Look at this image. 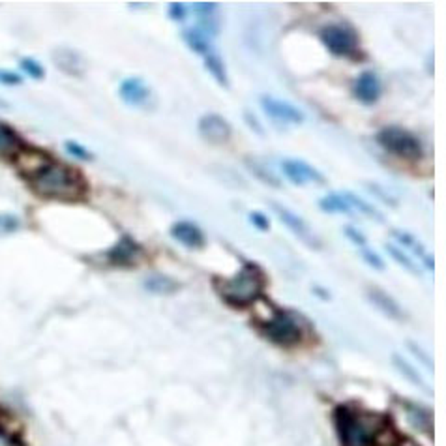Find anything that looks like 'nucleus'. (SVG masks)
Segmentation results:
<instances>
[{
	"instance_id": "obj_1",
	"label": "nucleus",
	"mask_w": 446,
	"mask_h": 446,
	"mask_svg": "<svg viewBox=\"0 0 446 446\" xmlns=\"http://www.w3.org/2000/svg\"><path fill=\"white\" fill-rule=\"evenodd\" d=\"M28 182L36 196L55 201H79L89 191L87 180L77 169L53 160L32 174Z\"/></svg>"
},
{
	"instance_id": "obj_2",
	"label": "nucleus",
	"mask_w": 446,
	"mask_h": 446,
	"mask_svg": "<svg viewBox=\"0 0 446 446\" xmlns=\"http://www.w3.org/2000/svg\"><path fill=\"white\" fill-rule=\"evenodd\" d=\"M334 428L340 446H375L385 430V416L341 403L334 409Z\"/></svg>"
},
{
	"instance_id": "obj_3",
	"label": "nucleus",
	"mask_w": 446,
	"mask_h": 446,
	"mask_svg": "<svg viewBox=\"0 0 446 446\" xmlns=\"http://www.w3.org/2000/svg\"><path fill=\"white\" fill-rule=\"evenodd\" d=\"M267 276L255 262H246L231 278H214V289L223 302L234 307H248L262 296Z\"/></svg>"
},
{
	"instance_id": "obj_4",
	"label": "nucleus",
	"mask_w": 446,
	"mask_h": 446,
	"mask_svg": "<svg viewBox=\"0 0 446 446\" xmlns=\"http://www.w3.org/2000/svg\"><path fill=\"white\" fill-rule=\"evenodd\" d=\"M375 139L381 145V148L390 152L392 156L402 158L407 162H419L424 158L422 141L402 126H385L377 132Z\"/></svg>"
},
{
	"instance_id": "obj_5",
	"label": "nucleus",
	"mask_w": 446,
	"mask_h": 446,
	"mask_svg": "<svg viewBox=\"0 0 446 446\" xmlns=\"http://www.w3.org/2000/svg\"><path fill=\"white\" fill-rule=\"evenodd\" d=\"M262 334L279 347H296L304 340V326L293 312L274 310L272 317L262 323Z\"/></svg>"
},
{
	"instance_id": "obj_6",
	"label": "nucleus",
	"mask_w": 446,
	"mask_h": 446,
	"mask_svg": "<svg viewBox=\"0 0 446 446\" xmlns=\"http://www.w3.org/2000/svg\"><path fill=\"white\" fill-rule=\"evenodd\" d=\"M319 39L330 55L341 56V58H352V56L362 55L360 53V38L351 25H340V23L324 25L319 30Z\"/></svg>"
},
{
	"instance_id": "obj_7",
	"label": "nucleus",
	"mask_w": 446,
	"mask_h": 446,
	"mask_svg": "<svg viewBox=\"0 0 446 446\" xmlns=\"http://www.w3.org/2000/svg\"><path fill=\"white\" fill-rule=\"evenodd\" d=\"M106 257L113 267L134 268L143 259V246L134 236L122 234L117 240V244L106 251Z\"/></svg>"
},
{
	"instance_id": "obj_8",
	"label": "nucleus",
	"mask_w": 446,
	"mask_h": 446,
	"mask_svg": "<svg viewBox=\"0 0 446 446\" xmlns=\"http://www.w3.org/2000/svg\"><path fill=\"white\" fill-rule=\"evenodd\" d=\"M270 207H272L274 212L278 214L279 222L283 223L291 233H295V236H298L304 244L310 246L312 250H319V248H321V242H319L317 234L313 233V229L307 225L306 219H302L298 214H295L293 210H289V208H285L283 205H279V203H270Z\"/></svg>"
},
{
	"instance_id": "obj_9",
	"label": "nucleus",
	"mask_w": 446,
	"mask_h": 446,
	"mask_svg": "<svg viewBox=\"0 0 446 446\" xmlns=\"http://www.w3.org/2000/svg\"><path fill=\"white\" fill-rule=\"evenodd\" d=\"M281 173L296 186L324 184V174L313 167L312 163L298 160V158H287L281 160Z\"/></svg>"
},
{
	"instance_id": "obj_10",
	"label": "nucleus",
	"mask_w": 446,
	"mask_h": 446,
	"mask_svg": "<svg viewBox=\"0 0 446 446\" xmlns=\"http://www.w3.org/2000/svg\"><path fill=\"white\" fill-rule=\"evenodd\" d=\"M197 128H199V135L210 145H225L231 141V135H233L231 124L218 113L203 115L197 122Z\"/></svg>"
},
{
	"instance_id": "obj_11",
	"label": "nucleus",
	"mask_w": 446,
	"mask_h": 446,
	"mask_svg": "<svg viewBox=\"0 0 446 446\" xmlns=\"http://www.w3.org/2000/svg\"><path fill=\"white\" fill-rule=\"evenodd\" d=\"M259 101H261L262 111L267 113L272 120H278V122L283 124H302L306 120V115L298 107L289 103V101L279 100V98H274V96L268 94L261 96Z\"/></svg>"
},
{
	"instance_id": "obj_12",
	"label": "nucleus",
	"mask_w": 446,
	"mask_h": 446,
	"mask_svg": "<svg viewBox=\"0 0 446 446\" xmlns=\"http://www.w3.org/2000/svg\"><path fill=\"white\" fill-rule=\"evenodd\" d=\"M118 96L124 103L134 107H145L152 101L151 87L146 84L145 79L137 77V75L124 79L118 87Z\"/></svg>"
},
{
	"instance_id": "obj_13",
	"label": "nucleus",
	"mask_w": 446,
	"mask_h": 446,
	"mask_svg": "<svg viewBox=\"0 0 446 446\" xmlns=\"http://www.w3.org/2000/svg\"><path fill=\"white\" fill-rule=\"evenodd\" d=\"M169 233L179 244L190 248V250H201L207 244V236L203 233V229L193 222H188V219H180V222L173 223Z\"/></svg>"
},
{
	"instance_id": "obj_14",
	"label": "nucleus",
	"mask_w": 446,
	"mask_h": 446,
	"mask_svg": "<svg viewBox=\"0 0 446 446\" xmlns=\"http://www.w3.org/2000/svg\"><path fill=\"white\" fill-rule=\"evenodd\" d=\"M381 81L375 72H362L352 83V96L364 106H374L381 98Z\"/></svg>"
},
{
	"instance_id": "obj_15",
	"label": "nucleus",
	"mask_w": 446,
	"mask_h": 446,
	"mask_svg": "<svg viewBox=\"0 0 446 446\" xmlns=\"http://www.w3.org/2000/svg\"><path fill=\"white\" fill-rule=\"evenodd\" d=\"M366 298L375 310H379L383 315H386L392 321H405L407 319V313L400 306V302L394 300L386 291L379 289V287H369L368 293H366Z\"/></svg>"
},
{
	"instance_id": "obj_16",
	"label": "nucleus",
	"mask_w": 446,
	"mask_h": 446,
	"mask_svg": "<svg viewBox=\"0 0 446 446\" xmlns=\"http://www.w3.org/2000/svg\"><path fill=\"white\" fill-rule=\"evenodd\" d=\"M51 162V158L42 151L30 148V146H23L21 151L15 154V163L19 171H21L27 179H30L32 174H36L39 169L47 165Z\"/></svg>"
},
{
	"instance_id": "obj_17",
	"label": "nucleus",
	"mask_w": 446,
	"mask_h": 446,
	"mask_svg": "<svg viewBox=\"0 0 446 446\" xmlns=\"http://www.w3.org/2000/svg\"><path fill=\"white\" fill-rule=\"evenodd\" d=\"M219 8L214 2H196L193 4V13L199 19L197 28H201L207 36H216L219 34Z\"/></svg>"
},
{
	"instance_id": "obj_18",
	"label": "nucleus",
	"mask_w": 446,
	"mask_h": 446,
	"mask_svg": "<svg viewBox=\"0 0 446 446\" xmlns=\"http://www.w3.org/2000/svg\"><path fill=\"white\" fill-rule=\"evenodd\" d=\"M390 234H392V238L396 240L397 244H402L403 248H407V250L411 251L413 255L419 257L420 261L424 262L426 267L430 268V270L435 268V259H433V255H431L430 251L426 250L424 244H422L414 234L407 233V231H402V229H392Z\"/></svg>"
},
{
	"instance_id": "obj_19",
	"label": "nucleus",
	"mask_w": 446,
	"mask_h": 446,
	"mask_svg": "<svg viewBox=\"0 0 446 446\" xmlns=\"http://www.w3.org/2000/svg\"><path fill=\"white\" fill-rule=\"evenodd\" d=\"M53 62L58 70H62L68 75H81L84 70L83 58L77 51L68 49V47H58L53 51Z\"/></svg>"
},
{
	"instance_id": "obj_20",
	"label": "nucleus",
	"mask_w": 446,
	"mask_h": 446,
	"mask_svg": "<svg viewBox=\"0 0 446 446\" xmlns=\"http://www.w3.org/2000/svg\"><path fill=\"white\" fill-rule=\"evenodd\" d=\"M143 287H145V291L152 293V295L160 296L174 295L177 291H180L179 281L173 278H169V276H163V274H152V276L145 278Z\"/></svg>"
},
{
	"instance_id": "obj_21",
	"label": "nucleus",
	"mask_w": 446,
	"mask_h": 446,
	"mask_svg": "<svg viewBox=\"0 0 446 446\" xmlns=\"http://www.w3.org/2000/svg\"><path fill=\"white\" fill-rule=\"evenodd\" d=\"M182 38H184L186 45L190 47L193 53H197L199 56H205L207 53L212 51V44H210V36L203 32L201 28L197 27H190L186 28L184 32H182Z\"/></svg>"
},
{
	"instance_id": "obj_22",
	"label": "nucleus",
	"mask_w": 446,
	"mask_h": 446,
	"mask_svg": "<svg viewBox=\"0 0 446 446\" xmlns=\"http://www.w3.org/2000/svg\"><path fill=\"white\" fill-rule=\"evenodd\" d=\"M341 196H343V199L349 203V207L352 208V212L364 214L366 218L374 219V222L377 223L385 222V214L381 212V210H377L374 205H369L368 201H364L362 197L357 196V193H352V191H343Z\"/></svg>"
},
{
	"instance_id": "obj_23",
	"label": "nucleus",
	"mask_w": 446,
	"mask_h": 446,
	"mask_svg": "<svg viewBox=\"0 0 446 446\" xmlns=\"http://www.w3.org/2000/svg\"><path fill=\"white\" fill-rule=\"evenodd\" d=\"M203 62H205V68L208 70V73L212 75L214 81L223 87V89H229V77H227V70H225V64H223L222 56L216 53V51H210L207 55L203 56Z\"/></svg>"
},
{
	"instance_id": "obj_24",
	"label": "nucleus",
	"mask_w": 446,
	"mask_h": 446,
	"mask_svg": "<svg viewBox=\"0 0 446 446\" xmlns=\"http://www.w3.org/2000/svg\"><path fill=\"white\" fill-rule=\"evenodd\" d=\"M392 364H394L396 371H400V375L405 377L411 385L419 386V388H426L424 377L420 375V371H416L414 366H411V362H409L407 358L402 357V355H397V352H394V355H392Z\"/></svg>"
},
{
	"instance_id": "obj_25",
	"label": "nucleus",
	"mask_w": 446,
	"mask_h": 446,
	"mask_svg": "<svg viewBox=\"0 0 446 446\" xmlns=\"http://www.w3.org/2000/svg\"><path fill=\"white\" fill-rule=\"evenodd\" d=\"M319 208L326 214H347V216H352V208L349 207V203L343 199L341 193H329L324 196L321 201H319Z\"/></svg>"
},
{
	"instance_id": "obj_26",
	"label": "nucleus",
	"mask_w": 446,
	"mask_h": 446,
	"mask_svg": "<svg viewBox=\"0 0 446 446\" xmlns=\"http://www.w3.org/2000/svg\"><path fill=\"white\" fill-rule=\"evenodd\" d=\"M405 409H407L409 413V420H411V424L414 428H419L420 431H428L431 433L433 430V419H431V413H428L424 407H420V405H414V403H405Z\"/></svg>"
},
{
	"instance_id": "obj_27",
	"label": "nucleus",
	"mask_w": 446,
	"mask_h": 446,
	"mask_svg": "<svg viewBox=\"0 0 446 446\" xmlns=\"http://www.w3.org/2000/svg\"><path fill=\"white\" fill-rule=\"evenodd\" d=\"M385 250H386V253H388V255H390L392 259H394V261L400 265V267L405 268L407 272L414 274V276H420V274H422V270L416 267V262L411 259V255H409L407 251H403L400 246L390 244V242H388V244H385Z\"/></svg>"
},
{
	"instance_id": "obj_28",
	"label": "nucleus",
	"mask_w": 446,
	"mask_h": 446,
	"mask_svg": "<svg viewBox=\"0 0 446 446\" xmlns=\"http://www.w3.org/2000/svg\"><path fill=\"white\" fill-rule=\"evenodd\" d=\"M23 148L21 139L17 134L8 126H0V154H11L15 156L17 152Z\"/></svg>"
},
{
	"instance_id": "obj_29",
	"label": "nucleus",
	"mask_w": 446,
	"mask_h": 446,
	"mask_svg": "<svg viewBox=\"0 0 446 446\" xmlns=\"http://www.w3.org/2000/svg\"><path fill=\"white\" fill-rule=\"evenodd\" d=\"M19 68H21V72L27 73L30 79L39 81V79L45 77V68L42 66L36 58H32V56H23L21 60H19Z\"/></svg>"
},
{
	"instance_id": "obj_30",
	"label": "nucleus",
	"mask_w": 446,
	"mask_h": 446,
	"mask_svg": "<svg viewBox=\"0 0 446 446\" xmlns=\"http://www.w3.org/2000/svg\"><path fill=\"white\" fill-rule=\"evenodd\" d=\"M21 218L17 214L0 212V236H8V234L17 233L21 229Z\"/></svg>"
},
{
	"instance_id": "obj_31",
	"label": "nucleus",
	"mask_w": 446,
	"mask_h": 446,
	"mask_svg": "<svg viewBox=\"0 0 446 446\" xmlns=\"http://www.w3.org/2000/svg\"><path fill=\"white\" fill-rule=\"evenodd\" d=\"M64 146H66V152L70 154V156H73L75 160H81V162H90V160L94 158V154H92L87 146L77 143V141H72V139L66 141Z\"/></svg>"
},
{
	"instance_id": "obj_32",
	"label": "nucleus",
	"mask_w": 446,
	"mask_h": 446,
	"mask_svg": "<svg viewBox=\"0 0 446 446\" xmlns=\"http://www.w3.org/2000/svg\"><path fill=\"white\" fill-rule=\"evenodd\" d=\"M360 257H362L364 261H366V265L374 268V270H385V261L381 259V255L377 251L368 248V246L360 248Z\"/></svg>"
},
{
	"instance_id": "obj_33",
	"label": "nucleus",
	"mask_w": 446,
	"mask_h": 446,
	"mask_svg": "<svg viewBox=\"0 0 446 446\" xmlns=\"http://www.w3.org/2000/svg\"><path fill=\"white\" fill-rule=\"evenodd\" d=\"M250 169L253 171V174H255L257 179L262 180V182H267L268 186H272V188H281V182H279L276 177H274L270 171H267V169L262 167L261 162L259 163H250Z\"/></svg>"
},
{
	"instance_id": "obj_34",
	"label": "nucleus",
	"mask_w": 446,
	"mask_h": 446,
	"mask_svg": "<svg viewBox=\"0 0 446 446\" xmlns=\"http://www.w3.org/2000/svg\"><path fill=\"white\" fill-rule=\"evenodd\" d=\"M366 186H368V190L371 191L377 199H381V203H385V205H388L390 208L397 207V199L396 197H392L385 188H381V186L375 184V182H366Z\"/></svg>"
},
{
	"instance_id": "obj_35",
	"label": "nucleus",
	"mask_w": 446,
	"mask_h": 446,
	"mask_svg": "<svg viewBox=\"0 0 446 446\" xmlns=\"http://www.w3.org/2000/svg\"><path fill=\"white\" fill-rule=\"evenodd\" d=\"M167 15L173 21H184L186 17H188V8L182 2H171L167 8Z\"/></svg>"
},
{
	"instance_id": "obj_36",
	"label": "nucleus",
	"mask_w": 446,
	"mask_h": 446,
	"mask_svg": "<svg viewBox=\"0 0 446 446\" xmlns=\"http://www.w3.org/2000/svg\"><path fill=\"white\" fill-rule=\"evenodd\" d=\"M343 233H345V236L349 240H351L352 244L360 246V248H364V246H368V238H366V234L360 233V231H358L357 227L345 225V227H343Z\"/></svg>"
},
{
	"instance_id": "obj_37",
	"label": "nucleus",
	"mask_w": 446,
	"mask_h": 446,
	"mask_svg": "<svg viewBox=\"0 0 446 446\" xmlns=\"http://www.w3.org/2000/svg\"><path fill=\"white\" fill-rule=\"evenodd\" d=\"M21 83H23V77L19 75V73L0 68V84H4V87H17V84H21Z\"/></svg>"
},
{
	"instance_id": "obj_38",
	"label": "nucleus",
	"mask_w": 446,
	"mask_h": 446,
	"mask_svg": "<svg viewBox=\"0 0 446 446\" xmlns=\"http://www.w3.org/2000/svg\"><path fill=\"white\" fill-rule=\"evenodd\" d=\"M250 222L251 225L255 229H259V231H268V229H270V219H268V216L267 214L259 212V210L250 212Z\"/></svg>"
},
{
	"instance_id": "obj_39",
	"label": "nucleus",
	"mask_w": 446,
	"mask_h": 446,
	"mask_svg": "<svg viewBox=\"0 0 446 446\" xmlns=\"http://www.w3.org/2000/svg\"><path fill=\"white\" fill-rule=\"evenodd\" d=\"M407 347L414 352V355H416V357H419V360H422L424 364H428V368L433 369V360L430 358V355H426V352L422 351V349H420L416 343H413V341H411V343H407Z\"/></svg>"
},
{
	"instance_id": "obj_40",
	"label": "nucleus",
	"mask_w": 446,
	"mask_h": 446,
	"mask_svg": "<svg viewBox=\"0 0 446 446\" xmlns=\"http://www.w3.org/2000/svg\"><path fill=\"white\" fill-rule=\"evenodd\" d=\"M8 107H10V106H8V103H6L4 100H0V109H8Z\"/></svg>"
}]
</instances>
